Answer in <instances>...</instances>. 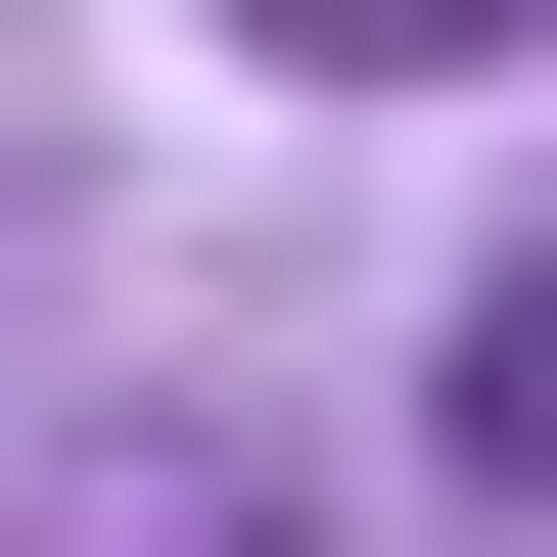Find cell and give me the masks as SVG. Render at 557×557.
<instances>
[{
    "mask_svg": "<svg viewBox=\"0 0 557 557\" xmlns=\"http://www.w3.org/2000/svg\"><path fill=\"white\" fill-rule=\"evenodd\" d=\"M278 47H465V0H278Z\"/></svg>",
    "mask_w": 557,
    "mask_h": 557,
    "instance_id": "cell-2",
    "label": "cell"
},
{
    "mask_svg": "<svg viewBox=\"0 0 557 557\" xmlns=\"http://www.w3.org/2000/svg\"><path fill=\"white\" fill-rule=\"evenodd\" d=\"M465 511H557V278H511V325H465Z\"/></svg>",
    "mask_w": 557,
    "mask_h": 557,
    "instance_id": "cell-1",
    "label": "cell"
}]
</instances>
